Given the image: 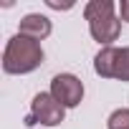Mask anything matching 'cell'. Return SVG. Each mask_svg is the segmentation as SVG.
<instances>
[{
    "label": "cell",
    "mask_w": 129,
    "mask_h": 129,
    "mask_svg": "<svg viewBox=\"0 0 129 129\" xmlns=\"http://www.w3.org/2000/svg\"><path fill=\"white\" fill-rule=\"evenodd\" d=\"M43 48L38 41L25 36H13L3 51V71L5 74H30L43 63Z\"/></svg>",
    "instance_id": "cell-1"
},
{
    "label": "cell",
    "mask_w": 129,
    "mask_h": 129,
    "mask_svg": "<svg viewBox=\"0 0 129 129\" xmlns=\"http://www.w3.org/2000/svg\"><path fill=\"white\" fill-rule=\"evenodd\" d=\"M51 30H53L51 20H48L46 15H41V13H28V15H23L20 23H18V33L25 36V38H33V41H38V43H41L43 38H48Z\"/></svg>",
    "instance_id": "cell-5"
},
{
    "label": "cell",
    "mask_w": 129,
    "mask_h": 129,
    "mask_svg": "<svg viewBox=\"0 0 129 129\" xmlns=\"http://www.w3.org/2000/svg\"><path fill=\"white\" fill-rule=\"evenodd\" d=\"M106 129H129V109H114L106 119Z\"/></svg>",
    "instance_id": "cell-8"
},
{
    "label": "cell",
    "mask_w": 129,
    "mask_h": 129,
    "mask_svg": "<svg viewBox=\"0 0 129 129\" xmlns=\"http://www.w3.org/2000/svg\"><path fill=\"white\" fill-rule=\"evenodd\" d=\"M51 96L63 109H74L84 99V81L74 74H56L51 79Z\"/></svg>",
    "instance_id": "cell-4"
},
{
    "label": "cell",
    "mask_w": 129,
    "mask_h": 129,
    "mask_svg": "<svg viewBox=\"0 0 129 129\" xmlns=\"http://www.w3.org/2000/svg\"><path fill=\"white\" fill-rule=\"evenodd\" d=\"M63 116H66V109H63L53 96L51 91H41L33 96L30 101V114L25 116V126H33V124H46V126H56L63 121Z\"/></svg>",
    "instance_id": "cell-3"
},
{
    "label": "cell",
    "mask_w": 129,
    "mask_h": 129,
    "mask_svg": "<svg viewBox=\"0 0 129 129\" xmlns=\"http://www.w3.org/2000/svg\"><path fill=\"white\" fill-rule=\"evenodd\" d=\"M84 18L89 20L91 38L99 41L104 48L111 46L121 33V20L114 13L111 0H91V3H86L84 5Z\"/></svg>",
    "instance_id": "cell-2"
},
{
    "label": "cell",
    "mask_w": 129,
    "mask_h": 129,
    "mask_svg": "<svg viewBox=\"0 0 129 129\" xmlns=\"http://www.w3.org/2000/svg\"><path fill=\"white\" fill-rule=\"evenodd\" d=\"M116 53H119V48H114V46H106V48H101V51L96 53V58H94V71H96L101 79H114Z\"/></svg>",
    "instance_id": "cell-6"
},
{
    "label": "cell",
    "mask_w": 129,
    "mask_h": 129,
    "mask_svg": "<svg viewBox=\"0 0 129 129\" xmlns=\"http://www.w3.org/2000/svg\"><path fill=\"white\" fill-rule=\"evenodd\" d=\"M119 13H121V20L129 23V0H121L119 3Z\"/></svg>",
    "instance_id": "cell-9"
},
{
    "label": "cell",
    "mask_w": 129,
    "mask_h": 129,
    "mask_svg": "<svg viewBox=\"0 0 129 129\" xmlns=\"http://www.w3.org/2000/svg\"><path fill=\"white\" fill-rule=\"evenodd\" d=\"M114 79L119 81H129V46L126 48H119L116 53V66H114Z\"/></svg>",
    "instance_id": "cell-7"
}]
</instances>
